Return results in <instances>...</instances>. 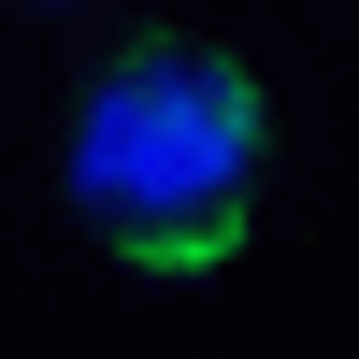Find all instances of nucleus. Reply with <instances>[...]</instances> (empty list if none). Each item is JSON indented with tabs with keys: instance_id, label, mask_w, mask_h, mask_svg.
Segmentation results:
<instances>
[{
	"instance_id": "nucleus-1",
	"label": "nucleus",
	"mask_w": 359,
	"mask_h": 359,
	"mask_svg": "<svg viewBox=\"0 0 359 359\" xmlns=\"http://www.w3.org/2000/svg\"><path fill=\"white\" fill-rule=\"evenodd\" d=\"M259 86L216 43H130L72 115V216L144 273H216L259 216Z\"/></svg>"
}]
</instances>
